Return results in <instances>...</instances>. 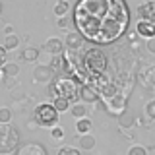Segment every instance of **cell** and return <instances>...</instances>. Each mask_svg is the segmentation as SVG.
Masks as SVG:
<instances>
[{"label":"cell","mask_w":155,"mask_h":155,"mask_svg":"<svg viewBox=\"0 0 155 155\" xmlns=\"http://www.w3.org/2000/svg\"><path fill=\"white\" fill-rule=\"evenodd\" d=\"M19 130L12 124H0V153H14L19 147Z\"/></svg>","instance_id":"4"},{"label":"cell","mask_w":155,"mask_h":155,"mask_svg":"<svg viewBox=\"0 0 155 155\" xmlns=\"http://www.w3.org/2000/svg\"><path fill=\"white\" fill-rule=\"evenodd\" d=\"M91 128H93V124H91V120L89 118H80L76 122V132L80 134V136H84V134H91Z\"/></svg>","instance_id":"17"},{"label":"cell","mask_w":155,"mask_h":155,"mask_svg":"<svg viewBox=\"0 0 155 155\" xmlns=\"http://www.w3.org/2000/svg\"><path fill=\"white\" fill-rule=\"evenodd\" d=\"M81 66L87 72V76H91V80H97L99 76H103L109 68V58L99 47H91L85 51L84 58H81Z\"/></svg>","instance_id":"2"},{"label":"cell","mask_w":155,"mask_h":155,"mask_svg":"<svg viewBox=\"0 0 155 155\" xmlns=\"http://www.w3.org/2000/svg\"><path fill=\"white\" fill-rule=\"evenodd\" d=\"M8 64V51L4 48V45L0 47V70H2L4 66Z\"/></svg>","instance_id":"28"},{"label":"cell","mask_w":155,"mask_h":155,"mask_svg":"<svg viewBox=\"0 0 155 155\" xmlns=\"http://www.w3.org/2000/svg\"><path fill=\"white\" fill-rule=\"evenodd\" d=\"M153 101H155V99H153Z\"/></svg>","instance_id":"37"},{"label":"cell","mask_w":155,"mask_h":155,"mask_svg":"<svg viewBox=\"0 0 155 155\" xmlns=\"http://www.w3.org/2000/svg\"><path fill=\"white\" fill-rule=\"evenodd\" d=\"M10 120H12V109L0 107V124H10Z\"/></svg>","instance_id":"24"},{"label":"cell","mask_w":155,"mask_h":155,"mask_svg":"<svg viewBox=\"0 0 155 155\" xmlns=\"http://www.w3.org/2000/svg\"><path fill=\"white\" fill-rule=\"evenodd\" d=\"M2 74H4L6 80H8V78H12V80H14V78L19 74V64H18V62H8V64L2 68Z\"/></svg>","instance_id":"19"},{"label":"cell","mask_w":155,"mask_h":155,"mask_svg":"<svg viewBox=\"0 0 155 155\" xmlns=\"http://www.w3.org/2000/svg\"><path fill=\"white\" fill-rule=\"evenodd\" d=\"M56 155H81V151L78 147H72V145H62Z\"/></svg>","instance_id":"26"},{"label":"cell","mask_w":155,"mask_h":155,"mask_svg":"<svg viewBox=\"0 0 155 155\" xmlns=\"http://www.w3.org/2000/svg\"><path fill=\"white\" fill-rule=\"evenodd\" d=\"M48 95L52 99L64 97L72 105H76L78 99H80V84L70 76H56L52 80V84H48Z\"/></svg>","instance_id":"1"},{"label":"cell","mask_w":155,"mask_h":155,"mask_svg":"<svg viewBox=\"0 0 155 155\" xmlns=\"http://www.w3.org/2000/svg\"><path fill=\"white\" fill-rule=\"evenodd\" d=\"M140 80H142L145 85L155 84V64H147V66H143L142 74H140Z\"/></svg>","instance_id":"14"},{"label":"cell","mask_w":155,"mask_h":155,"mask_svg":"<svg viewBox=\"0 0 155 155\" xmlns=\"http://www.w3.org/2000/svg\"><path fill=\"white\" fill-rule=\"evenodd\" d=\"M107 103V110H109L110 114H116V116H120L122 113H126V99L122 95H116L113 97V99H109V101H105Z\"/></svg>","instance_id":"9"},{"label":"cell","mask_w":155,"mask_h":155,"mask_svg":"<svg viewBox=\"0 0 155 155\" xmlns=\"http://www.w3.org/2000/svg\"><path fill=\"white\" fill-rule=\"evenodd\" d=\"M128 155H147V149L143 145H132L128 149Z\"/></svg>","instance_id":"27"},{"label":"cell","mask_w":155,"mask_h":155,"mask_svg":"<svg viewBox=\"0 0 155 155\" xmlns=\"http://www.w3.org/2000/svg\"><path fill=\"white\" fill-rule=\"evenodd\" d=\"M136 33H138L140 37H143L145 41H147V39L155 37V23H149V21H138V25H136Z\"/></svg>","instance_id":"12"},{"label":"cell","mask_w":155,"mask_h":155,"mask_svg":"<svg viewBox=\"0 0 155 155\" xmlns=\"http://www.w3.org/2000/svg\"><path fill=\"white\" fill-rule=\"evenodd\" d=\"M64 45L70 51H80L84 47V35L80 31H68L66 37H64Z\"/></svg>","instance_id":"11"},{"label":"cell","mask_w":155,"mask_h":155,"mask_svg":"<svg viewBox=\"0 0 155 155\" xmlns=\"http://www.w3.org/2000/svg\"><path fill=\"white\" fill-rule=\"evenodd\" d=\"M58 116H60V113L54 109L52 103H41L33 110V120L39 126H43V128H54V126H58Z\"/></svg>","instance_id":"3"},{"label":"cell","mask_w":155,"mask_h":155,"mask_svg":"<svg viewBox=\"0 0 155 155\" xmlns=\"http://www.w3.org/2000/svg\"><path fill=\"white\" fill-rule=\"evenodd\" d=\"M54 70H52L51 66H35V70H33V80L37 81V84H52V80H54Z\"/></svg>","instance_id":"5"},{"label":"cell","mask_w":155,"mask_h":155,"mask_svg":"<svg viewBox=\"0 0 155 155\" xmlns=\"http://www.w3.org/2000/svg\"><path fill=\"white\" fill-rule=\"evenodd\" d=\"M145 48H147L149 54H155V37H151V39L145 41Z\"/></svg>","instance_id":"31"},{"label":"cell","mask_w":155,"mask_h":155,"mask_svg":"<svg viewBox=\"0 0 155 155\" xmlns=\"http://www.w3.org/2000/svg\"><path fill=\"white\" fill-rule=\"evenodd\" d=\"M56 25L66 29L68 25H70V19H68V16H64V18H56Z\"/></svg>","instance_id":"32"},{"label":"cell","mask_w":155,"mask_h":155,"mask_svg":"<svg viewBox=\"0 0 155 155\" xmlns=\"http://www.w3.org/2000/svg\"><path fill=\"white\" fill-rule=\"evenodd\" d=\"M2 78H4V74H2V70H0V80H2Z\"/></svg>","instance_id":"35"},{"label":"cell","mask_w":155,"mask_h":155,"mask_svg":"<svg viewBox=\"0 0 155 155\" xmlns=\"http://www.w3.org/2000/svg\"><path fill=\"white\" fill-rule=\"evenodd\" d=\"M64 43H62V39H58V37H51V39H47L45 41V45H43V51L48 52V54H52V56H60L62 54V51H64Z\"/></svg>","instance_id":"10"},{"label":"cell","mask_w":155,"mask_h":155,"mask_svg":"<svg viewBox=\"0 0 155 155\" xmlns=\"http://www.w3.org/2000/svg\"><path fill=\"white\" fill-rule=\"evenodd\" d=\"M51 138H52V142H60V140L64 138V128H62L60 124L54 126V128H51Z\"/></svg>","instance_id":"25"},{"label":"cell","mask_w":155,"mask_h":155,"mask_svg":"<svg viewBox=\"0 0 155 155\" xmlns=\"http://www.w3.org/2000/svg\"><path fill=\"white\" fill-rule=\"evenodd\" d=\"M0 14H2V4H0Z\"/></svg>","instance_id":"36"},{"label":"cell","mask_w":155,"mask_h":155,"mask_svg":"<svg viewBox=\"0 0 155 155\" xmlns=\"http://www.w3.org/2000/svg\"><path fill=\"white\" fill-rule=\"evenodd\" d=\"M145 113H147L149 120H155V101H149V103L145 105Z\"/></svg>","instance_id":"29"},{"label":"cell","mask_w":155,"mask_h":155,"mask_svg":"<svg viewBox=\"0 0 155 155\" xmlns=\"http://www.w3.org/2000/svg\"><path fill=\"white\" fill-rule=\"evenodd\" d=\"M19 58H21L23 62H29V64H31V62H37L39 60V48L37 47H23L21 48V52H19Z\"/></svg>","instance_id":"13"},{"label":"cell","mask_w":155,"mask_h":155,"mask_svg":"<svg viewBox=\"0 0 155 155\" xmlns=\"http://www.w3.org/2000/svg\"><path fill=\"white\" fill-rule=\"evenodd\" d=\"M19 47V37L14 33V35H6V39H4V48L6 51H16V48Z\"/></svg>","instance_id":"23"},{"label":"cell","mask_w":155,"mask_h":155,"mask_svg":"<svg viewBox=\"0 0 155 155\" xmlns=\"http://www.w3.org/2000/svg\"><path fill=\"white\" fill-rule=\"evenodd\" d=\"M78 143H80V147L84 149V151H91V149L95 147L97 140H95L93 134H84V136H80V138H78Z\"/></svg>","instance_id":"15"},{"label":"cell","mask_w":155,"mask_h":155,"mask_svg":"<svg viewBox=\"0 0 155 155\" xmlns=\"http://www.w3.org/2000/svg\"><path fill=\"white\" fill-rule=\"evenodd\" d=\"M52 105H54V109L58 110V113H70L72 109V103L68 99H64V97H56V99H52Z\"/></svg>","instance_id":"20"},{"label":"cell","mask_w":155,"mask_h":155,"mask_svg":"<svg viewBox=\"0 0 155 155\" xmlns=\"http://www.w3.org/2000/svg\"><path fill=\"white\" fill-rule=\"evenodd\" d=\"M68 12H70V2L68 0H58L54 4V16L56 18H64Z\"/></svg>","instance_id":"21"},{"label":"cell","mask_w":155,"mask_h":155,"mask_svg":"<svg viewBox=\"0 0 155 155\" xmlns=\"http://www.w3.org/2000/svg\"><path fill=\"white\" fill-rule=\"evenodd\" d=\"M99 89L93 85V84H84V85H80V99H81V103H97L99 101Z\"/></svg>","instance_id":"7"},{"label":"cell","mask_w":155,"mask_h":155,"mask_svg":"<svg viewBox=\"0 0 155 155\" xmlns=\"http://www.w3.org/2000/svg\"><path fill=\"white\" fill-rule=\"evenodd\" d=\"M138 16L140 21H149L155 23V0H145L138 6Z\"/></svg>","instance_id":"6"},{"label":"cell","mask_w":155,"mask_h":155,"mask_svg":"<svg viewBox=\"0 0 155 155\" xmlns=\"http://www.w3.org/2000/svg\"><path fill=\"white\" fill-rule=\"evenodd\" d=\"M14 153H16V155H48L45 145H41V143H37V142H29V143L19 145Z\"/></svg>","instance_id":"8"},{"label":"cell","mask_w":155,"mask_h":155,"mask_svg":"<svg viewBox=\"0 0 155 155\" xmlns=\"http://www.w3.org/2000/svg\"><path fill=\"white\" fill-rule=\"evenodd\" d=\"M4 31H6V35H14V27L12 25H6V27H4Z\"/></svg>","instance_id":"34"},{"label":"cell","mask_w":155,"mask_h":155,"mask_svg":"<svg viewBox=\"0 0 155 155\" xmlns=\"http://www.w3.org/2000/svg\"><path fill=\"white\" fill-rule=\"evenodd\" d=\"M87 107L85 103H76V105H72V109H70V114L74 116L76 120H80V118H87Z\"/></svg>","instance_id":"16"},{"label":"cell","mask_w":155,"mask_h":155,"mask_svg":"<svg viewBox=\"0 0 155 155\" xmlns=\"http://www.w3.org/2000/svg\"><path fill=\"white\" fill-rule=\"evenodd\" d=\"M51 68H52V70H62V54L52 58V64H51Z\"/></svg>","instance_id":"30"},{"label":"cell","mask_w":155,"mask_h":155,"mask_svg":"<svg viewBox=\"0 0 155 155\" xmlns=\"http://www.w3.org/2000/svg\"><path fill=\"white\" fill-rule=\"evenodd\" d=\"M118 124H120V128H130V126L136 124V118L128 113V110H126V113H122V114L118 116Z\"/></svg>","instance_id":"22"},{"label":"cell","mask_w":155,"mask_h":155,"mask_svg":"<svg viewBox=\"0 0 155 155\" xmlns=\"http://www.w3.org/2000/svg\"><path fill=\"white\" fill-rule=\"evenodd\" d=\"M37 126H39V124L35 122V120H29V122H27V128H29V130H35Z\"/></svg>","instance_id":"33"},{"label":"cell","mask_w":155,"mask_h":155,"mask_svg":"<svg viewBox=\"0 0 155 155\" xmlns=\"http://www.w3.org/2000/svg\"><path fill=\"white\" fill-rule=\"evenodd\" d=\"M99 93H101V97H103V101H109V99H113V97L118 95V89H116V85H114V84H109V85L101 87Z\"/></svg>","instance_id":"18"}]
</instances>
